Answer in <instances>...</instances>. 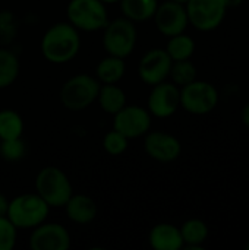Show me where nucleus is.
I'll return each mask as SVG.
<instances>
[{
  "mask_svg": "<svg viewBox=\"0 0 249 250\" xmlns=\"http://www.w3.org/2000/svg\"><path fill=\"white\" fill-rule=\"evenodd\" d=\"M81 45V32L66 21L51 25L44 32L40 50L47 62L53 64H63L78 56Z\"/></svg>",
  "mask_w": 249,
  "mask_h": 250,
  "instance_id": "1",
  "label": "nucleus"
},
{
  "mask_svg": "<svg viewBox=\"0 0 249 250\" xmlns=\"http://www.w3.org/2000/svg\"><path fill=\"white\" fill-rule=\"evenodd\" d=\"M100 82L90 73H76L70 76L60 88L59 98L62 105L69 111L87 110L97 101Z\"/></svg>",
  "mask_w": 249,
  "mask_h": 250,
  "instance_id": "2",
  "label": "nucleus"
},
{
  "mask_svg": "<svg viewBox=\"0 0 249 250\" xmlns=\"http://www.w3.org/2000/svg\"><path fill=\"white\" fill-rule=\"evenodd\" d=\"M35 193L50 208H63L73 195V188L65 171L48 166L41 168L35 177Z\"/></svg>",
  "mask_w": 249,
  "mask_h": 250,
  "instance_id": "3",
  "label": "nucleus"
},
{
  "mask_svg": "<svg viewBox=\"0 0 249 250\" xmlns=\"http://www.w3.org/2000/svg\"><path fill=\"white\" fill-rule=\"evenodd\" d=\"M50 207L37 193H23L9 201L7 218L18 230H32L48 217Z\"/></svg>",
  "mask_w": 249,
  "mask_h": 250,
  "instance_id": "4",
  "label": "nucleus"
},
{
  "mask_svg": "<svg viewBox=\"0 0 249 250\" xmlns=\"http://www.w3.org/2000/svg\"><path fill=\"white\" fill-rule=\"evenodd\" d=\"M66 19L79 32L103 31L110 21L107 4L101 0H69Z\"/></svg>",
  "mask_w": 249,
  "mask_h": 250,
  "instance_id": "5",
  "label": "nucleus"
},
{
  "mask_svg": "<svg viewBox=\"0 0 249 250\" xmlns=\"http://www.w3.org/2000/svg\"><path fill=\"white\" fill-rule=\"evenodd\" d=\"M136 41L138 31L135 22L126 19L125 16L109 21L107 25L103 28L101 44L106 54L126 59L134 53Z\"/></svg>",
  "mask_w": 249,
  "mask_h": 250,
  "instance_id": "6",
  "label": "nucleus"
},
{
  "mask_svg": "<svg viewBox=\"0 0 249 250\" xmlns=\"http://www.w3.org/2000/svg\"><path fill=\"white\" fill-rule=\"evenodd\" d=\"M219 104L217 88L207 81H192L181 88V107L194 116L210 114Z\"/></svg>",
  "mask_w": 249,
  "mask_h": 250,
  "instance_id": "7",
  "label": "nucleus"
},
{
  "mask_svg": "<svg viewBox=\"0 0 249 250\" xmlns=\"http://www.w3.org/2000/svg\"><path fill=\"white\" fill-rule=\"evenodd\" d=\"M189 25L200 32H211L217 29L227 13L225 0H189L186 4Z\"/></svg>",
  "mask_w": 249,
  "mask_h": 250,
  "instance_id": "8",
  "label": "nucleus"
},
{
  "mask_svg": "<svg viewBox=\"0 0 249 250\" xmlns=\"http://www.w3.org/2000/svg\"><path fill=\"white\" fill-rule=\"evenodd\" d=\"M153 116L145 107L131 104L113 114V129L125 135L129 141L145 136L151 130Z\"/></svg>",
  "mask_w": 249,
  "mask_h": 250,
  "instance_id": "9",
  "label": "nucleus"
},
{
  "mask_svg": "<svg viewBox=\"0 0 249 250\" xmlns=\"http://www.w3.org/2000/svg\"><path fill=\"white\" fill-rule=\"evenodd\" d=\"M181 107V88L173 82L163 81L154 85L147 100V110L153 117H172Z\"/></svg>",
  "mask_w": 249,
  "mask_h": 250,
  "instance_id": "10",
  "label": "nucleus"
},
{
  "mask_svg": "<svg viewBox=\"0 0 249 250\" xmlns=\"http://www.w3.org/2000/svg\"><path fill=\"white\" fill-rule=\"evenodd\" d=\"M153 21L156 23L157 31L167 38L185 32L186 28L189 26V19L185 4L172 0L158 3Z\"/></svg>",
  "mask_w": 249,
  "mask_h": 250,
  "instance_id": "11",
  "label": "nucleus"
},
{
  "mask_svg": "<svg viewBox=\"0 0 249 250\" xmlns=\"http://www.w3.org/2000/svg\"><path fill=\"white\" fill-rule=\"evenodd\" d=\"M144 151L151 160L169 164L181 157L182 144L175 135L169 132L150 130L144 136Z\"/></svg>",
  "mask_w": 249,
  "mask_h": 250,
  "instance_id": "12",
  "label": "nucleus"
},
{
  "mask_svg": "<svg viewBox=\"0 0 249 250\" xmlns=\"http://www.w3.org/2000/svg\"><path fill=\"white\" fill-rule=\"evenodd\" d=\"M172 63L173 60L164 48H151L139 59L138 76L144 83L154 86L169 79Z\"/></svg>",
  "mask_w": 249,
  "mask_h": 250,
  "instance_id": "13",
  "label": "nucleus"
},
{
  "mask_svg": "<svg viewBox=\"0 0 249 250\" xmlns=\"http://www.w3.org/2000/svg\"><path fill=\"white\" fill-rule=\"evenodd\" d=\"M28 243L32 250H68L72 240L65 226L44 221L32 229Z\"/></svg>",
  "mask_w": 249,
  "mask_h": 250,
  "instance_id": "14",
  "label": "nucleus"
},
{
  "mask_svg": "<svg viewBox=\"0 0 249 250\" xmlns=\"http://www.w3.org/2000/svg\"><path fill=\"white\" fill-rule=\"evenodd\" d=\"M148 245L154 250L183 249V239L181 229L170 223L156 224L148 233Z\"/></svg>",
  "mask_w": 249,
  "mask_h": 250,
  "instance_id": "15",
  "label": "nucleus"
},
{
  "mask_svg": "<svg viewBox=\"0 0 249 250\" xmlns=\"http://www.w3.org/2000/svg\"><path fill=\"white\" fill-rule=\"evenodd\" d=\"M65 211H66V217L79 226H85L92 223L97 218L98 214V207L95 204V201L88 196V195H72L69 198V201L65 204Z\"/></svg>",
  "mask_w": 249,
  "mask_h": 250,
  "instance_id": "16",
  "label": "nucleus"
},
{
  "mask_svg": "<svg viewBox=\"0 0 249 250\" xmlns=\"http://www.w3.org/2000/svg\"><path fill=\"white\" fill-rule=\"evenodd\" d=\"M181 234L183 239V249L203 250L204 243L208 239L210 230L205 221L200 218L186 220L181 227Z\"/></svg>",
  "mask_w": 249,
  "mask_h": 250,
  "instance_id": "17",
  "label": "nucleus"
},
{
  "mask_svg": "<svg viewBox=\"0 0 249 250\" xmlns=\"http://www.w3.org/2000/svg\"><path fill=\"white\" fill-rule=\"evenodd\" d=\"M126 73L125 59L107 54L95 67V78L100 83H119Z\"/></svg>",
  "mask_w": 249,
  "mask_h": 250,
  "instance_id": "18",
  "label": "nucleus"
},
{
  "mask_svg": "<svg viewBox=\"0 0 249 250\" xmlns=\"http://www.w3.org/2000/svg\"><path fill=\"white\" fill-rule=\"evenodd\" d=\"M97 103L106 114H116L126 103V94L117 83H101L97 95Z\"/></svg>",
  "mask_w": 249,
  "mask_h": 250,
  "instance_id": "19",
  "label": "nucleus"
},
{
  "mask_svg": "<svg viewBox=\"0 0 249 250\" xmlns=\"http://www.w3.org/2000/svg\"><path fill=\"white\" fill-rule=\"evenodd\" d=\"M122 15L132 22H147L153 19L158 6L157 0H120Z\"/></svg>",
  "mask_w": 249,
  "mask_h": 250,
  "instance_id": "20",
  "label": "nucleus"
},
{
  "mask_svg": "<svg viewBox=\"0 0 249 250\" xmlns=\"http://www.w3.org/2000/svg\"><path fill=\"white\" fill-rule=\"evenodd\" d=\"M21 63L9 47H0V89L10 86L19 76Z\"/></svg>",
  "mask_w": 249,
  "mask_h": 250,
  "instance_id": "21",
  "label": "nucleus"
},
{
  "mask_svg": "<svg viewBox=\"0 0 249 250\" xmlns=\"http://www.w3.org/2000/svg\"><path fill=\"white\" fill-rule=\"evenodd\" d=\"M164 50L167 51V54L170 56L173 62L188 60L195 53V41L191 35H188L186 32H182V34L169 37V41Z\"/></svg>",
  "mask_w": 249,
  "mask_h": 250,
  "instance_id": "22",
  "label": "nucleus"
},
{
  "mask_svg": "<svg viewBox=\"0 0 249 250\" xmlns=\"http://www.w3.org/2000/svg\"><path fill=\"white\" fill-rule=\"evenodd\" d=\"M23 133V119L22 116L12 110H0V141L21 138Z\"/></svg>",
  "mask_w": 249,
  "mask_h": 250,
  "instance_id": "23",
  "label": "nucleus"
},
{
  "mask_svg": "<svg viewBox=\"0 0 249 250\" xmlns=\"http://www.w3.org/2000/svg\"><path fill=\"white\" fill-rule=\"evenodd\" d=\"M197 75H198L197 66L192 63L191 59H188V60L173 62L172 67H170L169 78H170V82H173L176 86L182 88V86L191 83L192 81H195Z\"/></svg>",
  "mask_w": 249,
  "mask_h": 250,
  "instance_id": "24",
  "label": "nucleus"
},
{
  "mask_svg": "<svg viewBox=\"0 0 249 250\" xmlns=\"http://www.w3.org/2000/svg\"><path fill=\"white\" fill-rule=\"evenodd\" d=\"M18 21L12 10H0V47H9L18 37Z\"/></svg>",
  "mask_w": 249,
  "mask_h": 250,
  "instance_id": "25",
  "label": "nucleus"
},
{
  "mask_svg": "<svg viewBox=\"0 0 249 250\" xmlns=\"http://www.w3.org/2000/svg\"><path fill=\"white\" fill-rule=\"evenodd\" d=\"M26 155V144L21 138L0 141V157L9 163H18Z\"/></svg>",
  "mask_w": 249,
  "mask_h": 250,
  "instance_id": "26",
  "label": "nucleus"
},
{
  "mask_svg": "<svg viewBox=\"0 0 249 250\" xmlns=\"http://www.w3.org/2000/svg\"><path fill=\"white\" fill-rule=\"evenodd\" d=\"M103 149L110 154V155H120L123 154L128 146H129V139L122 135L120 132H117L116 129H112L110 132H107L103 138Z\"/></svg>",
  "mask_w": 249,
  "mask_h": 250,
  "instance_id": "27",
  "label": "nucleus"
},
{
  "mask_svg": "<svg viewBox=\"0 0 249 250\" xmlns=\"http://www.w3.org/2000/svg\"><path fill=\"white\" fill-rule=\"evenodd\" d=\"M18 229L7 217H0V250H10L16 245Z\"/></svg>",
  "mask_w": 249,
  "mask_h": 250,
  "instance_id": "28",
  "label": "nucleus"
},
{
  "mask_svg": "<svg viewBox=\"0 0 249 250\" xmlns=\"http://www.w3.org/2000/svg\"><path fill=\"white\" fill-rule=\"evenodd\" d=\"M7 211H9V199L0 193V217H7Z\"/></svg>",
  "mask_w": 249,
  "mask_h": 250,
  "instance_id": "29",
  "label": "nucleus"
},
{
  "mask_svg": "<svg viewBox=\"0 0 249 250\" xmlns=\"http://www.w3.org/2000/svg\"><path fill=\"white\" fill-rule=\"evenodd\" d=\"M241 120H242V123H244V126L249 129V103H247L245 105H244V108H242V111H241Z\"/></svg>",
  "mask_w": 249,
  "mask_h": 250,
  "instance_id": "30",
  "label": "nucleus"
},
{
  "mask_svg": "<svg viewBox=\"0 0 249 250\" xmlns=\"http://www.w3.org/2000/svg\"><path fill=\"white\" fill-rule=\"evenodd\" d=\"M244 1H245V0H225L227 9H236V7H239L241 4H244Z\"/></svg>",
  "mask_w": 249,
  "mask_h": 250,
  "instance_id": "31",
  "label": "nucleus"
},
{
  "mask_svg": "<svg viewBox=\"0 0 249 250\" xmlns=\"http://www.w3.org/2000/svg\"><path fill=\"white\" fill-rule=\"evenodd\" d=\"M103 3H106V4H110V3H119L120 0H101Z\"/></svg>",
  "mask_w": 249,
  "mask_h": 250,
  "instance_id": "32",
  "label": "nucleus"
},
{
  "mask_svg": "<svg viewBox=\"0 0 249 250\" xmlns=\"http://www.w3.org/2000/svg\"><path fill=\"white\" fill-rule=\"evenodd\" d=\"M172 1H176V3H181V4H186L189 0H172Z\"/></svg>",
  "mask_w": 249,
  "mask_h": 250,
  "instance_id": "33",
  "label": "nucleus"
},
{
  "mask_svg": "<svg viewBox=\"0 0 249 250\" xmlns=\"http://www.w3.org/2000/svg\"><path fill=\"white\" fill-rule=\"evenodd\" d=\"M245 248H247V250H249V240H248V243H247V246H245Z\"/></svg>",
  "mask_w": 249,
  "mask_h": 250,
  "instance_id": "34",
  "label": "nucleus"
}]
</instances>
